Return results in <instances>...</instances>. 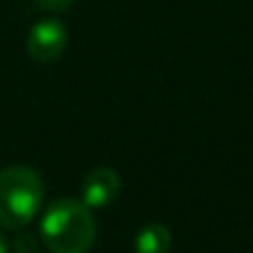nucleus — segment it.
<instances>
[{
    "instance_id": "f257e3e1",
    "label": "nucleus",
    "mask_w": 253,
    "mask_h": 253,
    "mask_svg": "<svg viewBox=\"0 0 253 253\" xmlns=\"http://www.w3.org/2000/svg\"><path fill=\"white\" fill-rule=\"evenodd\" d=\"M40 236L52 253H88L96 241L93 214L79 199H57L42 216Z\"/></svg>"
},
{
    "instance_id": "f03ea898",
    "label": "nucleus",
    "mask_w": 253,
    "mask_h": 253,
    "mask_svg": "<svg viewBox=\"0 0 253 253\" xmlns=\"http://www.w3.org/2000/svg\"><path fill=\"white\" fill-rule=\"evenodd\" d=\"M44 202V182L32 168L12 165L0 169V226L25 229Z\"/></svg>"
},
{
    "instance_id": "7ed1b4c3",
    "label": "nucleus",
    "mask_w": 253,
    "mask_h": 253,
    "mask_svg": "<svg viewBox=\"0 0 253 253\" xmlns=\"http://www.w3.org/2000/svg\"><path fill=\"white\" fill-rule=\"evenodd\" d=\"M69 44V30L62 20L47 17L40 20L27 35V54L40 64L57 62Z\"/></svg>"
},
{
    "instance_id": "20e7f679",
    "label": "nucleus",
    "mask_w": 253,
    "mask_h": 253,
    "mask_svg": "<svg viewBox=\"0 0 253 253\" xmlns=\"http://www.w3.org/2000/svg\"><path fill=\"white\" fill-rule=\"evenodd\" d=\"M121 194V177L111 168H96L82 184V202L88 209H106Z\"/></svg>"
},
{
    "instance_id": "39448f33",
    "label": "nucleus",
    "mask_w": 253,
    "mask_h": 253,
    "mask_svg": "<svg viewBox=\"0 0 253 253\" xmlns=\"http://www.w3.org/2000/svg\"><path fill=\"white\" fill-rule=\"evenodd\" d=\"M135 253H169L172 236L163 224H145L135 234Z\"/></svg>"
},
{
    "instance_id": "423d86ee",
    "label": "nucleus",
    "mask_w": 253,
    "mask_h": 253,
    "mask_svg": "<svg viewBox=\"0 0 253 253\" xmlns=\"http://www.w3.org/2000/svg\"><path fill=\"white\" fill-rule=\"evenodd\" d=\"M15 253H37V241H35V236L20 229V234L15 236Z\"/></svg>"
},
{
    "instance_id": "0eeeda50",
    "label": "nucleus",
    "mask_w": 253,
    "mask_h": 253,
    "mask_svg": "<svg viewBox=\"0 0 253 253\" xmlns=\"http://www.w3.org/2000/svg\"><path fill=\"white\" fill-rule=\"evenodd\" d=\"M42 10H49V12H64V10H69L77 0H35Z\"/></svg>"
},
{
    "instance_id": "6e6552de",
    "label": "nucleus",
    "mask_w": 253,
    "mask_h": 253,
    "mask_svg": "<svg viewBox=\"0 0 253 253\" xmlns=\"http://www.w3.org/2000/svg\"><path fill=\"white\" fill-rule=\"evenodd\" d=\"M0 253H7V239L0 234Z\"/></svg>"
}]
</instances>
